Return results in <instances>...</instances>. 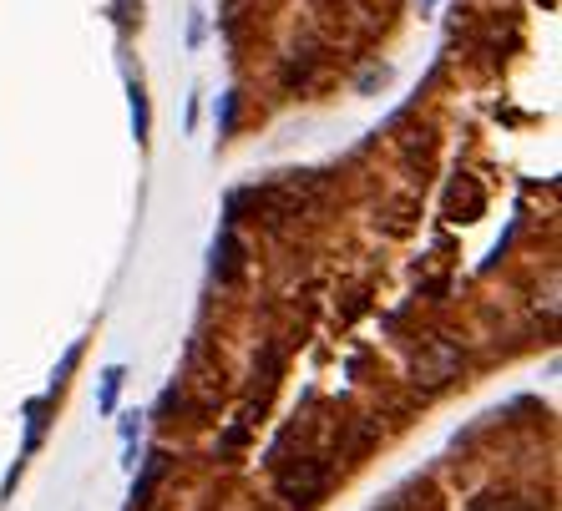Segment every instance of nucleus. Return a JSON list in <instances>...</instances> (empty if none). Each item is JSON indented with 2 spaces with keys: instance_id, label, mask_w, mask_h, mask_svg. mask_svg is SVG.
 Instances as JSON below:
<instances>
[{
  "instance_id": "6e6552de",
  "label": "nucleus",
  "mask_w": 562,
  "mask_h": 511,
  "mask_svg": "<svg viewBox=\"0 0 562 511\" xmlns=\"http://www.w3.org/2000/svg\"><path fill=\"white\" fill-rule=\"evenodd\" d=\"M76 360H82V345H71V350H66V360L56 365V375H51V395L66 385V375H71V365H76Z\"/></svg>"
},
{
  "instance_id": "f03ea898",
  "label": "nucleus",
  "mask_w": 562,
  "mask_h": 511,
  "mask_svg": "<svg viewBox=\"0 0 562 511\" xmlns=\"http://www.w3.org/2000/svg\"><path fill=\"white\" fill-rule=\"evenodd\" d=\"M238 264H244V243H238L233 223H223L218 238H213V279L218 284H233L238 279Z\"/></svg>"
},
{
  "instance_id": "f257e3e1",
  "label": "nucleus",
  "mask_w": 562,
  "mask_h": 511,
  "mask_svg": "<svg viewBox=\"0 0 562 511\" xmlns=\"http://www.w3.org/2000/svg\"><path fill=\"white\" fill-rule=\"evenodd\" d=\"M325 486H330V466L319 456H304V461H294V466L279 471V496L289 506H314L319 496H325Z\"/></svg>"
},
{
  "instance_id": "39448f33",
  "label": "nucleus",
  "mask_w": 562,
  "mask_h": 511,
  "mask_svg": "<svg viewBox=\"0 0 562 511\" xmlns=\"http://www.w3.org/2000/svg\"><path fill=\"white\" fill-rule=\"evenodd\" d=\"M122 380H127V370H122V365H107V370H102V390H97V405H102V415H117Z\"/></svg>"
},
{
  "instance_id": "0eeeda50",
  "label": "nucleus",
  "mask_w": 562,
  "mask_h": 511,
  "mask_svg": "<svg viewBox=\"0 0 562 511\" xmlns=\"http://www.w3.org/2000/svg\"><path fill=\"white\" fill-rule=\"evenodd\" d=\"M233 112H238V97H233V92H223V102H218V137H228V132H233Z\"/></svg>"
},
{
  "instance_id": "7ed1b4c3",
  "label": "nucleus",
  "mask_w": 562,
  "mask_h": 511,
  "mask_svg": "<svg viewBox=\"0 0 562 511\" xmlns=\"http://www.w3.org/2000/svg\"><path fill=\"white\" fill-rule=\"evenodd\" d=\"M461 365V350L451 345V339H436V345H431V360L426 365H416L431 385H441V380H451V370Z\"/></svg>"
},
{
  "instance_id": "f8f14e48",
  "label": "nucleus",
  "mask_w": 562,
  "mask_h": 511,
  "mask_svg": "<svg viewBox=\"0 0 562 511\" xmlns=\"http://www.w3.org/2000/svg\"><path fill=\"white\" fill-rule=\"evenodd\" d=\"M385 81H390V71L380 66V71H365V81H360V92H375V87H385Z\"/></svg>"
},
{
  "instance_id": "423d86ee",
  "label": "nucleus",
  "mask_w": 562,
  "mask_h": 511,
  "mask_svg": "<svg viewBox=\"0 0 562 511\" xmlns=\"http://www.w3.org/2000/svg\"><path fill=\"white\" fill-rule=\"evenodd\" d=\"M163 461H168L163 451H152V456H147V466H142V476L132 481V506H142V501H147V491L157 486V476H163Z\"/></svg>"
},
{
  "instance_id": "9d476101",
  "label": "nucleus",
  "mask_w": 562,
  "mask_h": 511,
  "mask_svg": "<svg viewBox=\"0 0 562 511\" xmlns=\"http://www.w3.org/2000/svg\"><path fill=\"white\" fill-rule=\"evenodd\" d=\"M137 436H142V415L127 410V415H122V441H137Z\"/></svg>"
},
{
  "instance_id": "9b49d317",
  "label": "nucleus",
  "mask_w": 562,
  "mask_h": 511,
  "mask_svg": "<svg viewBox=\"0 0 562 511\" xmlns=\"http://www.w3.org/2000/svg\"><path fill=\"white\" fill-rule=\"evenodd\" d=\"M203 46V11H193V21H188V51H198Z\"/></svg>"
},
{
  "instance_id": "1a4fd4ad",
  "label": "nucleus",
  "mask_w": 562,
  "mask_h": 511,
  "mask_svg": "<svg viewBox=\"0 0 562 511\" xmlns=\"http://www.w3.org/2000/svg\"><path fill=\"white\" fill-rule=\"evenodd\" d=\"M471 511H532V506H522V501H497V496H481Z\"/></svg>"
},
{
  "instance_id": "ddd939ff",
  "label": "nucleus",
  "mask_w": 562,
  "mask_h": 511,
  "mask_svg": "<svg viewBox=\"0 0 562 511\" xmlns=\"http://www.w3.org/2000/svg\"><path fill=\"white\" fill-rule=\"evenodd\" d=\"M421 11H436V0H421Z\"/></svg>"
},
{
  "instance_id": "20e7f679",
  "label": "nucleus",
  "mask_w": 562,
  "mask_h": 511,
  "mask_svg": "<svg viewBox=\"0 0 562 511\" xmlns=\"http://www.w3.org/2000/svg\"><path fill=\"white\" fill-rule=\"evenodd\" d=\"M127 107H132V137H137V142H147L152 117H147V92H142V81H127Z\"/></svg>"
},
{
  "instance_id": "4468645a",
  "label": "nucleus",
  "mask_w": 562,
  "mask_h": 511,
  "mask_svg": "<svg viewBox=\"0 0 562 511\" xmlns=\"http://www.w3.org/2000/svg\"><path fill=\"white\" fill-rule=\"evenodd\" d=\"M375 511H395V506H375Z\"/></svg>"
}]
</instances>
